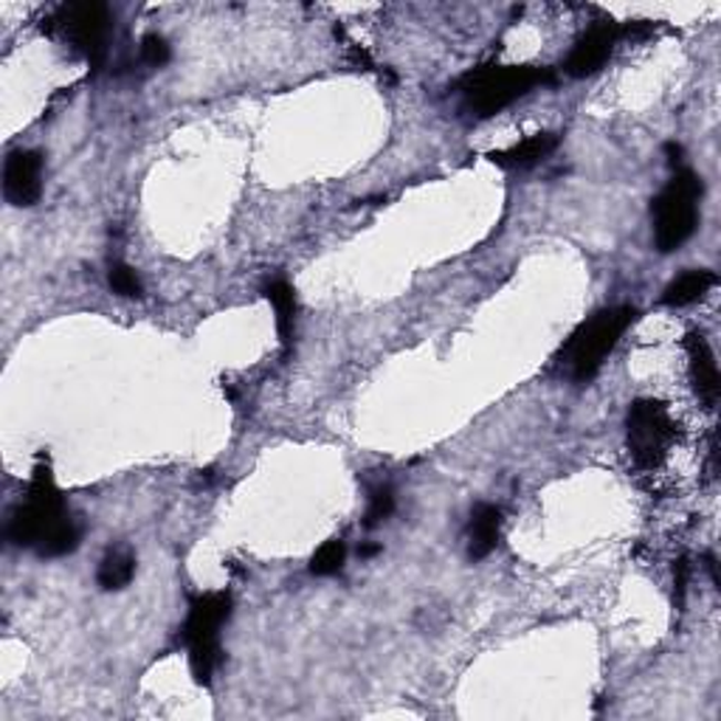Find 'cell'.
Segmentation results:
<instances>
[{"label":"cell","instance_id":"cell-6","mask_svg":"<svg viewBox=\"0 0 721 721\" xmlns=\"http://www.w3.org/2000/svg\"><path fill=\"white\" fill-rule=\"evenodd\" d=\"M57 23L63 25L65 38L74 43V49L91 63L99 65L105 60L107 25H110L105 3H68L60 9Z\"/></svg>","mask_w":721,"mask_h":721},{"label":"cell","instance_id":"cell-17","mask_svg":"<svg viewBox=\"0 0 721 721\" xmlns=\"http://www.w3.org/2000/svg\"><path fill=\"white\" fill-rule=\"evenodd\" d=\"M344 561H347L344 541H339V539L325 541V544L314 552V559H310V572L319 577L339 575L341 566H344Z\"/></svg>","mask_w":721,"mask_h":721},{"label":"cell","instance_id":"cell-4","mask_svg":"<svg viewBox=\"0 0 721 721\" xmlns=\"http://www.w3.org/2000/svg\"><path fill=\"white\" fill-rule=\"evenodd\" d=\"M65 519H68V513H65V502L57 483H54V474H51L49 463H38L25 502L9 519V541L14 547H38Z\"/></svg>","mask_w":721,"mask_h":721},{"label":"cell","instance_id":"cell-22","mask_svg":"<svg viewBox=\"0 0 721 721\" xmlns=\"http://www.w3.org/2000/svg\"><path fill=\"white\" fill-rule=\"evenodd\" d=\"M375 552H381V547H378V544H361V547H358V555H361V559H372Z\"/></svg>","mask_w":721,"mask_h":721},{"label":"cell","instance_id":"cell-23","mask_svg":"<svg viewBox=\"0 0 721 721\" xmlns=\"http://www.w3.org/2000/svg\"><path fill=\"white\" fill-rule=\"evenodd\" d=\"M665 152L671 156V163L682 161V147H679V145H665Z\"/></svg>","mask_w":721,"mask_h":721},{"label":"cell","instance_id":"cell-12","mask_svg":"<svg viewBox=\"0 0 721 721\" xmlns=\"http://www.w3.org/2000/svg\"><path fill=\"white\" fill-rule=\"evenodd\" d=\"M499 527H502V510L494 505H477L470 513L468 524V555L474 561L488 559L499 544Z\"/></svg>","mask_w":721,"mask_h":721},{"label":"cell","instance_id":"cell-9","mask_svg":"<svg viewBox=\"0 0 721 721\" xmlns=\"http://www.w3.org/2000/svg\"><path fill=\"white\" fill-rule=\"evenodd\" d=\"M617 40H621V29H617V23H612V20H603V23L592 25L590 32L577 40L575 49L570 51L564 71L570 76H575V79L597 74V71L606 65V60L612 57Z\"/></svg>","mask_w":721,"mask_h":721},{"label":"cell","instance_id":"cell-7","mask_svg":"<svg viewBox=\"0 0 721 721\" xmlns=\"http://www.w3.org/2000/svg\"><path fill=\"white\" fill-rule=\"evenodd\" d=\"M232 615V595L229 592H206L192 597L189 617L183 623V643L189 646H218L220 626Z\"/></svg>","mask_w":721,"mask_h":721},{"label":"cell","instance_id":"cell-16","mask_svg":"<svg viewBox=\"0 0 721 721\" xmlns=\"http://www.w3.org/2000/svg\"><path fill=\"white\" fill-rule=\"evenodd\" d=\"M79 539H82L79 524L68 516V519L60 521V524L54 527L43 541H40L38 552L43 555V559H63V555H68V552H74L76 547H79Z\"/></svg>","mask_w":721,"mask_h":721},{"label":"cell","instance_id":"cell-14","mask_svg":"<svg viewBox=\"0 0 721 721\" xmlns=\"http://www.w3.org/2000/svg\"><path fill=\"white\" fill-rule=\"evenodd\" d=\"M265 299L274 305L276 310V330H279V339H283L285 347H290V339H294V319H296V294L285 279H271L263 288Z\"/></svg>","mask_w":721,"mask_h":721},{"label":"cell","instance_id":"cell-15","mask_svg":"<svg viewBox=\"0 0 721 721\" xmlns=\"http://www.w3.org/2000/svg\"><path fill=\"white\" fill-rule=\"evenodd\" d=\"M136 575V555L130 550H110L102 559L99 572H96V581H99L102 590L114 592V590H125L127 584Z\"/></svg>","mask_w":721,"mask_h":721},{"label":"cell","instance_id":"cell-21","mask_svg":"<svg viewBox=\"0 0 721 721\" xmlns=\"http://www.w3.org/2000/svg\"><path fill=\"white\" fill-rule=\"evenodd\" d=\"M688 575H690V564L685 559L677 561L674 566V603L682 606L685 603V592H688Z\"/></svg>","mask_w":721,"mask_h":721},{"label":"cell","instance_id":"cell-19","mask_svg":"<svg viewBox=\"0 0 721 721\" xmlns=\"http://www.w3.org/2000/svg\"><path fill=\"white\" fill-rule=\"evenodd\" d=\"M392 510H395V496H392L390 488H378L375 494L370 496V508H367V527L381 524L383 519H390Z\"/></svg>","mask_w":721,"mask_h":721},{"label":"cell","instance_id":"cell-2","mask_svg":"<svg viewBox=\"0 0 721 721\" xmlns=\"http://www.w3.org/2000/svg\"><path fill=\"white\" fill-rule=\"evenodd\" d=\"M702 178L693 170H677V176L665 183V189L654 198V240L662 254L677 252L679 245L690 240L699 223V201H702Z\"/></svg>","mask_w":721,"mask_h":721},{"label":"cell","instance_id":"cell-10","mask_svg":"<svg viewBox=\"0 0 721 721\" xmlns=\"http://www.w3.org/2000/svg\"><path fill=\"white\" fill-rule=\"evenodd\" d=\"M685 350H688V358H690L693 386H697L699 397L708 403V409H713L721 392V378H719V367H715L713 350H710L708 339H704L702 332H688V336H685Z\"/></svg>","mask_w":721,"mask_h":721},{"label":"cell","instance_id":"cell-8","mask_svg":"<svg viewBox=\"0 0 721 721\" xmlns=\"http://www.w3.org/2000/svg\"><path fill=\"white\" fill-rule=\"evenodd\" d=\"M3 195L12 206H34L43 195V156L18 150L3 163Z\"/></svg>","mask_w":721,"mask_h":721},{"label":"cell","instance_id":"cell-20","mask_svg":"<svg viewBox=\"0 0 721 721\" xmlns=\"http://www.w3.org/2000/svg\"><path fill=\"white\" fill-rule=\"evenodd\" d=\"M170 57H172L170 43H167L161 34H147V38L141 40V60H145L147 65L161 68V65L170 63Z\"/></svg>","mask_w":721,"mask_h":721},{"label":"cell","instance_id":"cell-11","mask_svg":"<svg viewBox=\"0 0 721 721\" xmlns=\"http://www.w3.org/2000/svg\"><path fill=\"white\" fill-rule=\"evenodd\" d=\"M555 147H559V136H552V132H536V136L524 138V141L508 147V150L490 152L488 158L496 167H502V170H530V167L544 161Z\"/></svg>","mask_w":721,"mask_h":721},{"label":"cell","instance_id":"cell-1","mask_svg":"<svg viewBox=\"0 0 721 721\" xmlns=\"http://www.w3.org/2000/svg\"><path fill=\"white\" fill-rule=\"evenodd\" d=\"M555 76L536 65H485L459 79V96L468 114L488 119L539 85H552Z\"/></svg>","mask_w":721,"mask_h":721},{"label":"cell","instance_id":"cell-13","mask_svg":"<svg viewBox=\"0 0 721 721\" xmlns=\"http://www.w3.org/2000/svg\"><path fill=\"white\" fill-rule=\"evenodd\" d=\"M713 285H715L713 271H704V268L685 271V274H679L677 279L665 288L662 301L668 305V308H688V305L699 301L702 296H708V290L713 288Z\"/></svg>","mask_w":721,"mask_h":721},{"label":"cell","instance_id":"cell-3","mask_svg":"<svg viewBox=\"0 0 721 721\" xmlns=\"http://www.w3.org/2000/svg\"><path fill=\"white\" fill-rule=\"evenodd\" d=\"M634 316H637L634 308H626V305L597 310L590 321H584L572 332L561 356H564V364L570 367L575 381H592L597 375L603 358L615 350L621 336L634 321Z\"/></svg>","mask_w":721,"mask_h":721},{"label":"cell","instance_id":"cell-5","mask_svg":"<svg viewBox=\"0 0 721 721\" xmlns=\"http://www.w3.org/2000/svg\"><path fill=\"white\" fill-rule=\"evenodd\" d=\"M628 452L640 468H657L674 443V421L668 417L662 403L637 401L632 403L626 417Z\"/></svg>","mask_w":721,"mask_h":721},{"label":"cell","instance_id":"cell-18","mask_svg":"<svg viewBox=\"0 0 721 721\" xmlns=\"http://www.w3.org/2000/svg\"><path fill=\"white\" fill-rule=\"evenodd\" d=\"M107 285H110V290H114V294L127 296V299H132V296L138 299V296L145 294V283H141V276H138L136 271L125 263L110 265V271H107Z\"/></svg>","mask_w":721,"mask_h":721}]
</instances>
